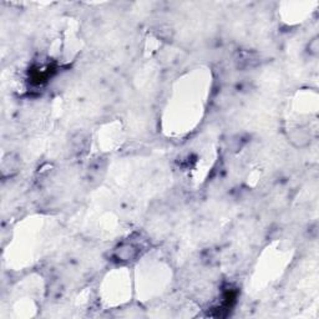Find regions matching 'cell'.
I'll return each instance as SVG.
<instances>
[{"instance_id":"3","label":"cell","mask_w":319,"mask_h":319,"mask_svg":"<svg viewBox=\"0 0 319 319\" xmlns=\"http://www.w3.org/2000/svg\"><path fill=\"white\" fill-rule=\"evenodd\" d=\"M19 169V158L14 155H8L3 160L2 164V175L4 177H10L14 174H17Z\"/></svg>"},{"instance_id":"5","label":"cell","mask_w":319,"mask_h":319,"mask_svg":"<svg viewBox=\"0 0 319 319\" xmlns=\"http://www.w3.org/2000/svg\"><path fill=\"white\" fill-rule=\"evenodd\" d=\"M318 49H319V45H318V39H313L312 41L309 42V54L312 55H317L318 54Z\"/></svg>"},{"instance_id":"2","label":"cell","mask_w":319,"mask_h":319,"mask_svg":"<svg viewBox=\"0 0 319 319\" xmlns=\"http://www.w3.org/2000/svg\"><path fill=\"white\" fill-rule=\"evenodd\" d=\"M235 64L241 70H248L258 66L260 64V55L249 50L238 51L235 58Z\"/></svg>"},{"instance_id":"4","label":"cell","mask_w":319,"mask_h":319,"mask_svg":"<svg viewBox=\"0 0 319 319\" xmlns=\"http://www.w3.org/2000/svg\"><path fill=\"white\" fill-rule=\"evenodd\" d=\"M289 140L296 147H304L310 142V135L303 129H294L289 134Z\"/></svg>"},{"instance_id":"1","label":"cell","mask_w":319,"mask_h":319,"mask_svg":"<svg viewBox=\"0 0 319 319\" xmlns=\"http://www.w3.org/2000/svg\"><path fill=\"white\" fill-rule=\"evenodd\" d=\"M142 246L135 241H126L122 242L121 244L115 249L114 257L118 259V262L121 263H131L139 256H141Z\"/></svg>"}]
</instances>
